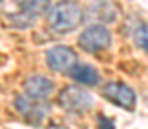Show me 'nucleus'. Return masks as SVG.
Segmentation results:
<instances>
[{"label": "nucleus", "instance_id": "20e7f679", "mask_svg": "<svg viewBox=\"0 0 148 129\" xmlns=\"http://www.w3.org/2000/svg\"><path fill=\"white\" fill-rule=\"evenodd\" d=\"M102 95L112 102L114 105L126 109V110H134L136 107V93L126 86L124 83H109L102 89Z\"/></svg>", "mask_w": 148, "mask_h": 129}, {"label": "nucleus", "instance_id": "39448f33", "mask_svg": "<svg viewBox=\"0 0 148 129\" xmlns=\"http://www.w3.org/2000/svg\"><path fill=\"white\" fill-rule=\"evenodd\" d=\"M47 64L55 72H69L77 64V55L69 46H53L47 52Z\"/></svg>", "mask_w": 148, "mask_h": 129}, {"label": "nucleus", "instance_id": "423d86ee", "mask_svg": "<svg viewBox=\"0 0 148 129\" xmlns=\"http://www.w3.org/2000/svg\"><path fill=\"white\" fill-rule=\"evenodd\" d=\"M16 109L31 122V124H40L43 117L48 112V103L43 102V98H35V96H17L16 100Z\"/></svg>", "mask_w": 148, "mask_h": 129}, {"label": "nucleus", "instance_id": "9b49d317", "mask_svg": "<svg viewBox=\"0 0 148 129\" xmlns=\"http://www.w3.org/2000/svg\"><path fill=\"white\" fill-rule=\"evenodd\" d=\"M100 126H107V128H114V122L112 121H107L103 117H100Z\"/></svg>", "mask_w": 148, "mask_h": 129}, {"label": "nucleus", "instance_id": "1a4fd4ad", "mask_svg": "<svg viewBox=\"0 0 148 129\" xmlns=\"http://www.w3.org/2000/svg\"><path fill=\"white\" fill-rule=\"evenodd\" d=\"M69 72H71V76H73L74 81H77V83H81V85L93 86V85H97L98 79H100L97 69L91 67V66H88V64H76Z\"/></svg>", "mask_w": 148, "mask_h": 129}, {"label": "nucleus", "instance_id": "f03ea898", "mask_svg": "<svg viewBox=\"0 0 148 129\" xmlns=\"http://www.w3.org/2000/svg\"><path fill=\"white\" fill-rule=\"evenodd\" d=\"M110 43H112L110 31L105 26H100V24H95V26L86 28L79 35V38H77L79 48L84 50V52H88V53L102 52V50L109 48Z\"/></svg>", "mask_w": 148, "mask_h": 129}, {"label": "nucleus", "instance_id": "f257e3e1", "mask_svg": "<svg viewBox=\"0 0 148 129\" xmlns=\"http://www.w3.org/2000/svg\"><path fill=\"white\" fill-rule=\"evenodd\" d=\"M83 19L81 7L74 0H62L48 12V26L57 33H71Z\"/></svg>", "mask_w": 148, "mask_h": 129}, {"label": "nucleus", "instance_id": "7ed1b4c3", "mask_svg": "<svg viewBox=\"0 0 148 129\" xmlns=\"http://www.w3.org/2000/svg\"><path fill=\"white\" fill-rule=\"evenodd\" d=\"M59 103L67 112L81 114L93 107V96L77 86H69L59 95Z\"/></svg>", "mask_w": 148, "mask_h": 129}, {"label": "nucleus", "instance_id": "0eeeda50", "mask_svg": "<svg viewBox=\"0 0 148 129\" xmlns=\"http://www.w3.org/2000/svg\"><path fill=\"white\" fill-rule=\"evenodd\" d=\"M16 3L21 9V16L28 19L29 24L50 9V0H16Z\"/></svg>", "mask_w": 148, "mask_h": 129}, {"label": "nucleus", "instance_id": "6e6552de", "mask_svg": "<svg viewBox=\"0 0 148 129\" xmlns=\"http://www.w3.org/2000/svg\"><path fill=\"white\" fill-rule=\"evenodd\" d=\"M24 88H26V93L29 96H35V98H47L52 89H53V83L43 76H31L26 79L24 83Z\"/></svg>", "mask_w": 148, "mask_h": 129}, {"label": "nucleus", "instance_id": "9d476101", "mask_svg": "<svg viewBox=\"0 0 148 129\" xmlns=\"http://www.w3.org/2000/svg\"><path fill=\"white\" fill-rule=\"evenodd\" d=\"M133 40L134 43L141 48V50H145L148 53V24H138L136 28H134V31H133Z\"/></svg>", "mask_w": 148, "mask_h": 129}]
</instances>
